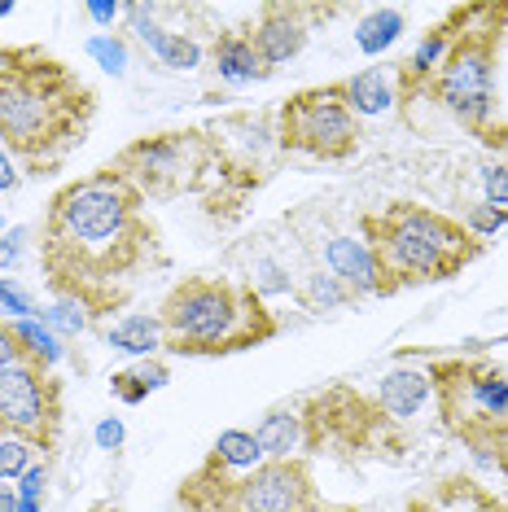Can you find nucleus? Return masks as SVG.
<instances>
[{"mask_svg": "<svg viewBox=\"0 0 508 512\" xmlns=\"http://www.w3.org/2000/svg\"><path fill=\"white\" fill-rule=\"evenodd\" d=\"M36 237L44 285L57 298L79 302L92 320L123 311L141 276L163 263L141 189H132L110 162L66 180L49 197Z\"/></svg>", "mask_w": 508, "mask_h": 512, "instance_id": "1", "label": "nucleus"}, {"mask_svg": "<svg viewBox=\"0 0 508 512\" xmlns=\"http://www.w3.org/2000/svg\"><path fill=\"white\" fill-rule=\"evenodd\" d=\"M97 119V92L40 44L0 49V141L27 176L62 167Z\"/></svg>", "mask_w": 508, "mask_h": 512, "instance_id": "2", "label": "nucleus"}, {"mask_svg": "<svg viewBox=\"0 0 508 512\" xmlns=\"http://www.w3.org/2000/svg\"><path fill=\"white\" fill-rule=\"evenodd\" d=\"M158 324L171 355H237L281 333L259 289L237 285L228 276L176 281L158 307Z\"/></svg>", "mask_w": 508, "mask_h": 512, "instance_id": "3", "label": "nucleus"}, {"mask_svg": "<svg viewBox=\"0 0 508 512\" xmlns=\"http://www.w3.org/2000/svg\"><path fill=\"white\" fill-rule=\"evenodd\" d=\"M360 232L377 254L386 294L425 281H447L482 254V241L460 219L430 211L421 202H390L386 211H368L360 215Z\"/></svg>", "mask_w": 508, "mask_h": 512, "instance_id": "4", "label": "nucleus"}, {"mask_svg": "<svg viewBox=\"0 0 508 512\" xmlns=\"http://www.w3.org/2000/svg\"><path fill=\"white\" fill-rule=\"evenodd\" d=\"M430 381L443 425L487 456L495 434L508 425V377L487 359H434Z\"/></svg>", "mask_w": 508, "mask_h": 512, "instance_id": "5", "label": "nucleus"}, {"mask_svg": "<svg viewBox=\"0 0 508 512\" xmlns=\"http://www.w3.org/2000/svg\"><path fill=\"white\" fill-rule=\"evenodd\" d=\"M478 9H469L465 27L452 40L443 66L434 71V79L425 84V92L443 106L447 114H456L473 132H487L491 114H495V49H500V27H473Z\"/></svg>", "mask_w": 508, "mask_h": 512, "instance_id": "6", "label": "nucleus"}, {"mask_svg": "<svg viewBox=\"0 0 508 512\" xmlns=\"http://www.w3.org/2000/svg\"><path fill=\"white\" fill-rule=\"evenodd\" d=\"M211 158L215 145L206 132H158L123 145L110 158V167L132 189H141L145 202L149 197L167 202V197H180L184 189H198V180L211 171Z\"/></svg>", "mask_w": 508, "mask_h": 512, "instance_id": "7", "label": "nucleus"}, {"mask_svg": "<svg viewBox=\"0 0 508 512\" xmlns=\"http://www.w3.org/2000/svg\"><path fill=\"white\" fill-rule=\"evenodd\" d=\"M276 136L281 149L320 162H342L360 149V119L346 106V88L338 84H320L303 88L276 114Z\"/></svg>", "mask_w": 508, "mask_h": 512, "instance_id": "8", "label": "nucleus"}, {"mask_svg": "<svg viewBox=\"0 0 508 512\" xmlns=\"http://www.w3.org/2000/svg\"><path fill=\"white\" fill-rule=\"evenodd\" d=\"M18 438L36 451H57L62 442V381L53 368L36 364H14L0 372V442Z\"/></svg>", "mask_w": 508, "mask_h": 512, "instance_id": "9", "label": "nucleus"}, {"mask_svg": "<svg viewBox=\"0 0 508 512\" xmlns=\"http://www.w3.org/2000/svg\"><path fill=\"white\" fill-rule=\"evenodd\" d=\"M307 460H268L233 486L224 512H329Z\"/></svg>", "mask_w": 508, "mask_h": 512, "instance_id": "10", "label": "nucleus"}, {"mask_svg": "<svg viewBox=\"0 0 508 512\" xmlns=\"http://www.w3.org/2000/svg\"><path fill=\"white\" fill-rule=\"evenodd\" d=\"M307 18H311V9H303V5H263L259 9V22L250 27V40L268 71L294 62V57L303 53L307 31H311Z\"/></svg>", "mask_w": 508, "mask_h": 512, "instance_id": "11", "label": "nucleus"}, {"mask_svg": "<svg viewBox=\"0 0 508 512\" xmlns=\"http://www.w3.org/2000/svg\"><path fill=\"white\" fill-rule=\"evenodd\" d=\"M325 267L338 285L351 289V298H381L386 294V281H381V267H377V254L373 246L351 232H338V237L325 241Z\"/></svg>", "mask_w": 508, "mask_h": 512, "instance_id": "12", "label": "nucleus"}, {"mask_svg": "<svg viewBox=\"0 0 508 512\" xmlns=\"http://www.w3.org/2000/svg\"><path fill=\"white\" fill-rule=\"evenodd\" d=\"M123 18L132 27V36L145 44L167 71H198L202 66V44L184 31L158 27V5H123Z\"/></svg>", "mask_w": 508, "mask_h": 512, "instance_id": "13", "label": "nucleus"}, {"mask_svg": "<svg viewBox=\"0 0 508 512\" xmlns=\"http://www.w3.org/2000/svg\"><path fill=\"white\" fill-rule=\"evenodd\" d=\"M403 512H508V504L482 482H473V477L452 473L417 491L403 504Z\"/></svg>", "mask_w": 508, "mask_h": 512, "instance_id": "14", "label": "nucleus"}, {"mask_svg": "<svg viewBox=\"0 0 508 512\" xmlns=\"http://www.w3.org/2000/svg\"><path fill=\"white\" fill-rule=\"evenodd\" d=\"M465 18H469V9H452V14H447V22H438L430 36H425L417 49H412V57L403 62V71H399L395 97H412V92H425V84L434 79V71L443 66L447 49H452V40L460 36V27H465Z\"/></svg>", "mask_w": 508, "mask_h": 512, "instance_id": "15", "label": "nucleus"}, {"mask_svg": "<svg viewBox=\"0 0 508 512\" xmlns=\"http://www.w3.org/2000/svg\"><path fill=\"white\" fill-rule=\"evenodd\" d=\"M430 399H434L430 368H395V372H386L377 386V407L390 421H412Z\"/></svg>", "mask_w": 508, "mask_h": 512, "instance_id": "16", "label": "nucleus"}, {"mask_svg": "<svg viewBox=\"0 0 508 512\" xmlns=\"http://www.w3.org/2000/svg\"><path fill=\"white\" fill-rule=\"evenodd\" d=\"M263 460H303L307 456V416L303 407H272L254 429Z\"/></svg>", "mask_w": 508, "mask_h": 512, "instance_id": "17", "label": "nucleus"}, {"mask_svg": "<svg viewBox=\"0 0 508 512\" xmlns=\"http://www.w3.org/2000/svg\"><path fill=\"white\" fill-rule=\"evenodd\" d=\"M215 71L224 84H259V79H268L272 71L263 66V57L259 49H254V40H250V27H237V31H219L215 36Z\"/></svg>", "mask_w": 508, "mask_h": 512, "instance_id": "18", "label": "nucleus"}, {"mask_svg": "<svg viewBox=\"0 0 508 512\" xmlns=\"http://www.w3.org/2000/svg\"><path fill=\"white\" fill-rule=\"evenodd\" d=\"M342 88H346V106H351L355 119H377V114H386L399 101L381 66H368V71L342 79Z\"/></svg>", "mask_w": 508, "mask_h": 512, "instance_id": "19", "label": "nucleus"}, {"mask_svg": "<svg viewBox=\"0 0 508 512\" xmlns=\"http://www.w3.org/2000/svg\"><path fill=\"white\" fill-rule=\"evenodd\" d=\"M403 27H408L403 9H395V5H377V9H368V14L360 18V27H355V49H360L364 57L390 53V49H395V44L403 40Z\"/></svg>", "mask_w": 508, "mask_h": 512, "instance_id": "20", "label": "nucleus"}, {"mask_svg": "<svg viewBox=\"0 0 508 512\" xmlns=\"http://www.w3.org/2000/svg\"><path fill=\"white\" fill-rule=\"evenodd\" d=\"M106 342L114 346V351L132 355V359H154L158 351H167V346H163V324H158V316H123V320L106 333Z\"/></svg>", "mask_w": 508, "mask_h": 512, "instance_id": "21", "label": "nucleus"}, {"mask_svg": "<svg viewBox=\"0 0 508 512\" xmlns=\"http://www.w3.org/2000/svg\"><path fill=\"white\" fill-rule=\"evenodd\" d=\"M171 381V368L163 364V359H136L132 368H123V372H114L110 377V394L119 403H145L154 390H163Z\"/></svg>", "mask_w": 508, "mask_h": 512, "instance_id": "22", "label": "nucleus"}, {"mask_svg": "<svg viewBox=\"0 0 508 512\" xmlns=\"http://www.w3.org/2000/svg\"><path fill=\"white\" fill-rule=\"evenodd\" d=\"M211 456L224 464L228 473H237V477L254 473L259 464H268V460H263V451H259V438H254V429H224V434L215 438Z\"/></svg>", "mask_w": 508, "mask_h": 512, "instance_id": "23", "label": "nucleus"}, {"mask_svg": "<svg viewBox=\"0 0 508 512\" xmlns=\"http://www.w3.org/2000/svg\"><path fill=\"white\" fill-rule=\"evenodd\" d=\"M18 329V337H22V346H27V355L36 359V364H44V368H53L57 359L66 355V346H62V337H57L49 324H40V320H18L14 324Z\"/></svg>", "mask_w": 508, "mask_h": 512, "instance_id": "24", "label": "nucleus"}, {"mask_svg": "<svg viewBox=\"0 0 508 512\" xmlns=\"http://www.w3.org/2000/svg\"><path fill=\"white\" fill-rule=\"evenodd\" d=\"M303 302L311 311H333V307H346V302H355V298H351V289L338 285L329 272H311L303 281Z\"/></svg>", "mask_w": 508, "mask_h": 512, "instance_id": "25", "label": "nucleus"}, {"mask_svg": "<svg viewBox=\"0 0 508 512\" xmlns=\"http://www.w3.org/2000/svg\"><path fill=\"white\" fill-rule=\"evenodd\" d=\"M84 49H88V57H92V62H97L106 75H114V79L127 75V44H123L119 36L101 31V36H92V40L84 44Z\"/></svg>", "mask_w": 508, "mask_h": 512, "instance_id": "26", "label": "nucleus"}, {"mask_svg": "<svg viewBox=\"0 0 508 512\" xmlns=\"http://www.w3.org/2000/svg\"><path fill=\"white\" fill-rule=\"evenodd\" d=\"M44 324H49L53 333H88L92 329V316L84 307H79V302H71V298H57L49 311H44Z\"/></svg>", "mask_w": 508, "mask_h": 512, "instance_id": "27", "label": "nucleus"}, {"mask_svg": "<svg viewBox=\"0 0 508 512\" xmlns=\"http://www.w3.org/2000/svg\"><path fill=\"white\" fill-rule=\"evenodd\" d=\"M31 464H36V447H27V442H18V438L0 442V482H18Z\"/></svg>", "mask_w": 508, "mask_h": 512, "instance_id": "28", "label": "nucleus"}, {"mask_svg": "<svg viewBox=\"0 0 508 512\" xmlns=\"http://www.w3.org/2000/svg\"><path fill=\"white\" fill-rule=\"evenodd\" d=\"M460 224H465L478 241H487V237H495V232H504V228H508V215H504V211H495V206H487V202H478V206H469Z\"/></svg>", "mask_w": 508, "mask_h": 512, "instance_id": "29", "label": "nucleus"}, {"mask_svg": "<svg viewBox=\"0 0 508 512\" xmlns=\"http://www.w3.org/2000/svg\"><path fill=\"white\" fill-rule=\"evenodd\" d=\"M482 197H487V206L508 215V167L504 162H491V167H482Z\"/></svg>", "mask_w": 508, "mask_h": 512, "instance_id": "30", "label": "nucleus"}, {"mask_svg": "<svg viewBox=\"0 0 508 512\" xmlns=\"http://www.w3.org/2000/svg\"><path fill=\"white\" fill-rule=\"evenodd\" d=\"M0 311H9V316H18V320H31V316H36V298H31L27 289H18L14 281H5V276H0Z\"/></svg>", "mask_w": 508, "mask_h": 512, "instance_id": "31", "label": "nucleus"}, {"mask_svg": "<svg viewBox=\"0 0 508 512\" xmlns=\"http://www.w3.org/2000/svg\"><path fill=\"white\" fill-rule=\"evenodd\" d=\"M27 346H22V337H18V329L9 320H0V372L5 368H14V364H27Z\"/></svg>", "mask_w": 508, "mask_h": 512, "instance_id": "32", "label": "nucleus"}, {"mask_svg": "<svg viewBox=\"0 0 508 512\" xmlns=\"http://www.w3.org/2000/svg\"><path fill=\"white\" fill-rule=\"evenodd\" d=\"M44 495H49V469H44V464H31V469L18 477V499L44 504Z\"/></svg>", "mask_w": 508, "mask_h": 512, "instance_id": "33", "label": "nucleus"}, {"mask_svg": "<svg viewBox=\"0 0 508 512\" xmlns=\"http://www.w3.org/2000/svg\"><path fill=\"white\" fill-rule=\"evenodd\" d=\"M27 237H31V228H9V232H0V272H14V267L22 263V250H27Z\"/></svg>", "mask_w": 508, "mask_h": 512, "instance_id": "34", "label": "nucleus"}, {"mask_svg": "<svg viewBox=\"0 0 508 512\" xmlns=\"http://www.w3.org/2000/svg\"><path fill=\"white\" fill-rule=\"evenodd\" d=\"M254 272L259 276H250V285L259 289V294H290V281H285V272L276 263L263 259V263H254Z\"/></svg>", "mask_w": 508, "mask_h": 512, "instance_id": "35", "label": "nucleus"}, {"mask_svg": "<svg viewBox=\"0 0 508 512\" xmlns=\"http://www.w3.org/2000/svg\"><path fill=\"white\" fill-rule=\"evenodd\" d=\"M123 438H127V429H123L119 416H106V421L97 425V447H101V451H119Z\"/></svg>", "mask_w": 508, "mask_h": 512, "instance_id": "36", "label": "nucleus"}, {"mask_svg": "<svg viewBox=\"0 0 508 512\" xmlns=\"http://www.w3.org/2000/svg\"><path fill=\"white\" fill-rule=\"evenodd\" d=\"M22 184V171H18V162L5 154V149H0V193L5 189H18Z\"/></svg>", "mask_w": 508, "mask_h": 512, "instance_id": "37", "label": "nucleus"}, {"mask_svg": "<svg viewBox=\"0 0 508 512\" xmlns=\"http://www.w3.org/2000/svg\"><path fill=\"white\" fill-rule=\"evenodd\" d=\"M88 18L101 22V27H114V22L123 18V5H101V0H92V5H88Z\"/></svg>", "mask_w": 508, "mask_h": 512, "instance_id": "38", "label": "nucleus"}, {"mask_svg": "<svg viewBox=\"0 0 508 512\" xmlns=\"http://www.w3.org/2000/svg\"><path fill=\"white\" fill-rule=\"evenodd\" d=\"M0 512H18V491H5V486H0Z\"/></svg>", "mask_w": 508, "mask_h": 512, "instance_id": "39", "label": "nucleus"}, {"mask_svg": "<svg viewBox=\"0 0 508 512\" xmlns=\"http://www.w3.org/2000/svg\"><path fill=\"white\" fill-rule=\"evenodd\" d=\"M14 9H18L14 0H0V18H9V14H14Z\"/></svg>", "mask_w": 508, "mask_h": 512, "instance_id": "40", "label": "nucleus"}, {"mask_svg": "<svg viewBox=\"0 0 508 512\" xmlns=\"http://www.w3.org/2000/svg\"><path fill=\"white\" fill-rule=\"evenodd\" d=\"M44 504H27V499H18V512H40Z\"/></svg>", "mask_w": 508, "mask_h": 512, "instance_id": "41", "label": "nucleus"}, {"mask_svg": "<svg viewBox=\"0 0 508 512\" xmlns=\"http://www.w3.org/2000/svg\"><path fill=\"white\" fill-rule=\"evenodd\" d=\"M329 512H360V508H351V504H333Z\"/></svg>", "mask_w": 508, "mask_h": 512, "instance_id": "42", "label": "nucleus"}]
</instances>
